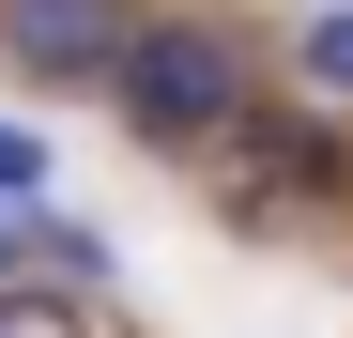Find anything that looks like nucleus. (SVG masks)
Masks as SVG:
<instances>
[{"label": "nucleus", "instance_id": "f257e3e1", "mask_svg": "<svg viewBox=\"0 0 353 338\" xmlns=\"http://www.w3.org/2000/svg\"><path fill=\"white\" fill-rule=\"evenodd\" d=\"M108 92H123V139L185 154V139H215V123H246V46H230L215 16H154Z\"/></svg>", "mask_w": 353, "mask_h": 338}, {"label": "nucleus", "instance_id": "f03ea898", "mask_svg": "<svg viewBox=\"0 0 353 338\" xmlns=\"http://www.w3.org/2000/svg\"><path fill=\"white\" fill-rule=\"evenodd\" d=\"M154 16L139 0H0V62L46 77V92H92V77H123V46Z\"/></svg>", "mask_w": 353, "mask_h": 338}, {"label": "nucleus", "instance_id": "7ed1b4c3", "mask_svg": "<svg viewBox=\"0 0 353 338\" xmlns=\"http://www.w3.org/2000/svg\"><path fill=\"white\" fill-rule=\"evenodd\" d=\"M261 169H276V200H307V185H338V154H323L307 123H261Z\"/></svg>", "mask_w": 353, "mask_h": 338}, {"label": "nucleus", "instance_id": "20e7f679", "mask_svg": "<svg viewBox=\"0 0 353 338\" xmlns=\"http://www.w3.org/2000/svg\"><path fill=\"white\" fill-rule=\"evenodd\" d=\"M307 92H323V108H353V0L307 31Z\"/></svg>", "mask_w": 353, "mask_h": 338}, {"label": "nucleus", "instance_id": "39448f33", "mask_svg": "<svg viewBox=\"0 0 353 338\" xmlns=\"http://www.w3.org/2000/svg\"><path fill=\"white\" fill-rule=\"evenodd\" d=\"M0 338H92L62 292H16V277H0Z\"/></svg>", "mask_w": 353, "mask_h": 338}, {"label": "nucleus", "instance_id": "423d86ee", "mask_svg": "<svg viewBox=\"0 0 353 338\" xmlns=\"http://www.w3.org/2000/svg\"><path fill=\"white\" fill-rule=\"evenodd\" d=\"M0 200H16V215L46 200V139H31V123H0Z\"/></svg>", "mask_w": 353, "mask_h": 338}, {"label": "nucleus", "instance_id": "0eeeda50", "mask_svg": "<svg viewBox=\"0 0 353 338\" xmlns=\"http://www.w3.org/2000/svg\"><path fill=\"white\" fill-rule=\"evenodd\" d=\"M0 277H16V200H0Z\"/></svg>", "mask_w": 353, "mask_h": 338}]
</instances>
